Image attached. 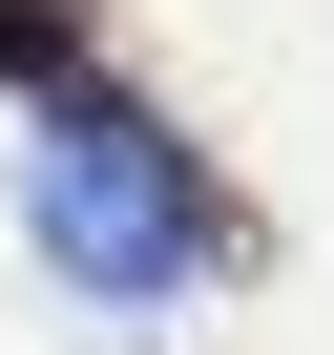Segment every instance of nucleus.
Segmentation results:
<instances>
[{
	"label": "nucleus",
	"instance_id": "1",
	"mask_svg": "<svg viewBox=\"0 0 334 355\" xmlns=\"http://www.w3.org/2000/svg\"><path fill=\"white\" fill-rule=\"evenodd\" d=\"M42 230L84 251V293H167V272L209 251V189H188V167H167V146L84 84V105H63V167H42Z\"/></svg>",
	"mask_w": 334,
	"mask_h": 355
}]
</instances>
